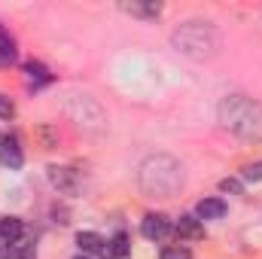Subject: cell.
Instances as JSON below:
<instances>
[{"label": "cell", "mask_w": 262, "mask_h": 259, "mask_svg": "<svg viewBox=\"0 0 262 259\" xmlns=\"http://www.w3.org/2000/svg\"><path fill=\"white\" fill-rule=\"evenodd\" d=\"M220 125L244 143H262V104L247 95H229L220 101Z\"/></svg>", "instance_id": "1"}, {"label": "cell", "mask_w": 262, "mask_h": 259, "mask_svg": "<svg viewBox=\"0 0 262 259\" xmlns=\"http://www.w3.org/2000/svg\"><path fill=\"white\" fill-rule=\"evenodd\" d=\"M137 183L149 198H174L183 186V168L171 156H149L140 165Z\"/></svg>", "instance_id": "2"}, {"label": "cell", "mask_w": 262, "mask_h": 259, "mask_svg": "<svg viewBox=\"0 0 262 259\" xmlns=\"http://www.w3.org/2000/svg\"><path fill=\"white\" fill-rule=\"evenodd\" d=\"M171 43L177 52L189 55V58H210L216 55L220 49V31L210 25V21H183L174 34H171Z\"/></svg>", "instance_id": "3"}, {"label": "cell", "mask_w": 262, "mask_h": 259, "mask_svg": "<svg viewBox=\"0 0 262 259\" xmlns=\"http://www.w3.org/2000/svg\"><path fill=\"white\" fill-rule=\"evenodd\" d=\"M140 232H143V238H149V241H162V238H168V232H171V220H168L165 213H146L143 223H140Z\"/></svg>", "instance_id": "4"}, {"label": "cell", "mask_w": 262, "mask_h": 259, "mask_svg": "<svg viewBox=\"0 0 262 259\" xmlns=\"http://www.w3.org/2000/svg\"><path fill=\"white\" fill-rule=\"evenodd\" d=\"M49 183H52L61 195H76V189H79L76 171H70V168H58V165L49 168Z\"/></svg>", "instance_id": "5"}, {"label": "cell", "mask_w": 262, "mask_h": 259, "mask_svg": "<svg viewBox=\"0 0 262 259\" xmlns=\"http://www.w3.org/2000/svg\"><path fill=\"white\" fill-rule=\"evenodd\" d=\"M21 162H25V156H21L18 140H15V137H3V140H0V165L15 171V168H21Z\"/></svg>", "instance_id": "6"}, {"label": "cell", "mask_w": 262, "mask_h": 259, "mask_svg": "<svg viewBox=\"0 0 262 259\" xmlns=\"http://www.w3.org/2000/svg\"><path fill=\"white\" fill-rule=\"evenodd\" d=\"M76 244H79V250L89 253V256H101V253H107V241H104L98 232H79V235H76Z\"/></svg>", "instance_id": "7"}, {"label": "cell", "mask_w": 262, "mask_h": 259, "mask_svg": "<svg viewBox=\"0 0 262 259\" xmlns=\"http://www.w3.org/2000/svg\"><path fill=\"white\" fill-rule=\"evenodd\" d=\"M21 235H25L21 220H15V217H3V220H0V241H3V244H18Z\"/></svg>", "instance_id": "8"}, {"label": "cell", "mask_w": 262, "mask_h": 259, "mask_svg": "<svg viewBox=\"0 0 262 259\" xmlns=\"http://www.w3.org/2000/svg\"><path fill=\"white\" fill-rule=\"evenodd\" d=\"M174 229H177V238H183V241H198V238L204 235V229H201V220H198V217H180Z\"/></svg>", "instance_id": "9"}, {"label": "cell", "mask_w": 262, "mask_h": 259, "mask_svg": "<svg viewBox=\"0 0 262 259\" xmlns=\"http://www.w3.org/2000/svg\"><path fill=\"white\" fill-rule=\"evenodd\" d=\"M220 217H226V201L223 198L198 201V220H220Z\"/></svg>", "instance_id": "10"}, {"label": "cell", "mask_w": 262, "mask_h": 259, "mask_svg": "<svg viewBox=\"0 0 262 259\" xmlns=\"http://www.w3.org/2000/svg\"><path fill=\"white\" fill-rule=\"evenodd\" d=\"M15 61V40L6 28H0V64H12Z\"/></svg>", "instance_id": "11"}, {"label": "cell", "mask_w": 262, "mask_h": 259, "mask_svg": "<svg viewBox=\"0 0 262 259\" xmlns=\"http://www.w3.org/2000/svg\"><path fill=\"white\" fill-rule=\"evenodd\" d=\"M107 253L110 256H128V235L125 232H116L113 241L107 244Z\"/></svg>", "instance_id": "12"}, {"label": "cell", "mask_w": 262, "mask_h": 259, "mask_svg": "<svg viewBox=\"0 0 262 259\" xmlns=\"http://www.w3.org/2000/svg\"><path fill=\"white\" fill-rule=\"evenodd\" d=\"M25 73H28L31 82H49V70L40 64V61H28L25 64Z\"/></svg>", "instance_id": "13"}, {"label": "cell", "mask_w": 262, "mask_h": 259, "mask_svg": "<svg viewBox=\"0 0 262 259\" xmlns=\"http://www.w3.org/2000/svg\"><path fill=\"white\" fill-rule=\"evenodd\" d=\"M125 9L128 12H134V15H159L162 12V3H125Z\"/></svg>", "instance_id": "14"}, {"label": "cell", "mask_w": 262, "mask_h": 259, "mask_svg": "<svg viewBox=\"0 0 262 259\" xmlns=\"http://www.w3.org/2000/svg\"><path fill=\"white\" fill-rule=\"evenodd\" d=\"M159 259H192V253H189V247H183V244H171V247L162 250Z\"/></svg>", "instance_id": "15"}, {"label": "cell", "mask_w": 262, "mask_h": 259, "mask_svg": "<svg viewBox=\"0 0 262 259\" xmlns=\"http://www.w3.org/2000/svg\"><path fill=\"white\" fill-rule=\"evenodd\" d=\"M220 189L229 195H241L244 192V183L238 180V177H226V180H220Z\"/></svg>", "instance_id": "16"}, {"label": "cell", "mask_w": 262, "mask_h": 259, "mask_svg": "<svg viewBox=\"0 0 262 259\" xmlns=\"http://www.w3.org/2000/svg\"><path fill=\"white\" fill-rule=\"evenodd\" d=\"M244 180L247 183H262V162H253L244 168Z\"/></svg>", "instance_id": "17"}, {"label": "cell", "mask_w": 262, "mask_h": 259, "mask_svg": "<svg viewBox=\"0 0 262 259\" xmlns=\"http://www.w3.org/2000/svg\"><path fill=\"white\" fill-rule=\"evenodd\" d=\"M12 116H15V104L6 95H0V119H12Z\"/></svg>", "instance_id": "18"}, {"label": "cell", "mask_w": 262, "mask_h": 259, "mask_svg": "<svg viewBox=\"0 0 262 259\" xmlns=\"http://www.w3.org/2000/svg\"><path fill=\"white\" fill-rule=\"evenodd\" d=\"M76 259H89V256H76Z\"/></svg>", "instance_id": "19"}, {"label": "cell", "mask_w": 262, "mask_h": 259, "mask_svg": "<svg viewBox=\"0 0 262 259\" xmlns=\"http://www.w3.org/2000/svg\"><path fill=\"white\" fill-rule=\"evenodd\" d=\"M9 259H15V256H9Z\"/></svg>", "instance_id": "20"}]
</instances>
